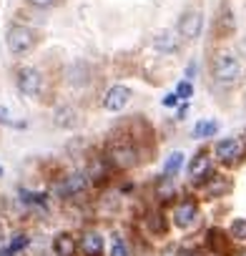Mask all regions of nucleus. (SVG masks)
Listing matches in <instances>:
<instances>
[{"label":"nucleus","instance_id":"0eeeda50","mask_svg":"<svg viewBox=\"0 0 246 256\" xmlns=\"http://www.w3.org/2000/svg\"><path fill=\"white\" fill-rule=\"evenodd\" d=\"M196 214H198L196 201L186 198V201H181V204L176 206V211H174V224H176L178 228H188V226L196 221Z\"/></svg>","mask_w":246,"mask_h":256},{"label":"nucleus","instance_id":"4be33fe9","mask_svg":"<svg viewBox=\"0 0 246 256\" xmlns=\"http://www.w3.org/2000/svg\"><path fill=\"white\" fill-rule=\"evenodd\" d=\"M0 123H3V126H20V123H16V120L10 118V113H8L6 106H0Z\"/></svg>","mask_w":246,"mask_h":256},{"label":"nucleus","instance_id":"412c9836","mask_svg":"<svg viewBox=\"0 0 246 256\" xmlns=\"http://www.w3.org/2000/svg\"><path fill=\"white\" fill-rule=\"evenodd\" d=\"M191 93H194L191 83H188V80H181V83H178V88H176V96H178V98H188Z\"/></svg>","mask_w":246,"mask_h":256},{"label":"nucleus","instance_id":"ddd939ff","mask_svg":"<svg viewBox=\"0 0 246 256\" xmlns=\"http://www.w3.org/2000/svg\"><path fill=\"white\" fill-rule=\"evenodd\" d=\"M76 123H78V116H76V110H73L70 106H63V108L56 110V126L70 128V126H76Z\"/></svg>","mask_w":246,"mask_h":256},{"label":"nucleus","instance_id":"9d476101","mask_svg":"<svg viewBox=\"0 0 246 256\" xmlns=\"http://www.w3.org/2000/svg\"><path fill=\"white\" fill-rule=\"evenodd\" d=\"M78 246H80V251H83L86 256H103V236L96 234V231L83 234Z\"/></svg>","mask_w":246,"mask_h":256},{"label":"nucleus","instance_id":"9b49d317","mask_svg":"<svg viewBox=\"0 0 246 256\" xmlns=\"http://www.w3.org/2000/svg\"><path fill=\"white\" fill-rule=\"evenodd\" d=\"M53 251H56V256H76L78 244L70 234H58L53 238Z\"/></svg>","mask_w":246,"mask_h":256},{"label":"nucleus","instance_id":"a878e982","mask_svg":"<svg viewBox=\"0 0 246 256\" xmlns=\"http://www.w3.org/2000/svg\"><path fill=\"white\" fill-rule=\"evenodd\" d=\"M0 256H13V254H10L8 248H3V251H0Z\"/></svg>","mask_w":246,"mask_h":256},{"label":"nucleus","instance_id":"393cba45","mask_svg":"<svg viewBox=\"0 0 246 256\" xmlns=\"http://www.w3.org/2000/svg\"><path fill=\"white\" fill-rule=\"evenodd\" d=\"M3 236H6V231H3V226H0V246H3Z\"/></svg>","mask_w":246,"mask_h":256},{"label":"nucleus","instance_id":"bb28decb","mask_svg":"<svg viewBox=\"0 0 246 256\" xmlns=\"http://www.w3.org/2000/svg\"><path fill=\"white\" fill-rule=\"evenodd\" d=\"M0 174H3V168H0Z\"/></svg>","mask_w":246,"mask_h":256},{"label":"nucleus","instance_id":"6e6552de","mask_svg":"<svg viewBox=\"0 0 246 256\" xmlns=\"http://www.w3.org/2000/svg\"><path fill=\"white\" fill-rule=\"evenodd\" d=\"M201 26H204V20H201V16L196 10H188V13H184L178 18V33L184 38H188V40H194L201 33Z\"/></svg>","mask_w":246,"mask_h":256},{"label":"nucleus","instance_id":"b1692460","mask_svg":"<svg viewBox=\"0 0 246 256\" xmlns=\"http://www.w3.org/2000/svg\"><path fill=\"white\" fill-rule=\"evenodd\" d=\"M174 103H176V93H174V96H166V98H164V106H174Z\"/></svg>","mask_w":246,"mask_h":256},{"label":"nucleus","instance_id":"f257e3e1","mask_svg":"<svg viewBox=\"0 0 246 256\" xmlns=\"http://www.w3.org/2000/svg\"><path fill=\"white\" fill-rule=\"evenodd\" d=\"M211 76L221 86H234L241 78V60L231 53H218L211 63Z\"/></svg>","mask_w":246,"mask_h":256},{"label":"nucleus","instance_id":"423d86ee","mask_svg":"<svg viewBox=\"0 0 246 256\" xmlns=\"http://www.w3.org/2000/svg\"><path fill=\"white\" fill-rule=\"evenodd\" d=\"M110 161L118 166V168H134L138 164V154L134 146L123 144V146H113L110 148Z\"/></svg>","mask_w":246,"mask_h":256},{"label":"nucleus","instance_id":"f8f14e48","mask_svg":"<svg viewBox=\"0 0 246 256\" xmlns=\"http://www.w3.org/2000/svg\"><path fill=\"white\" fill-rule=\"evenodd\" d=\"M154 48L161 50V53H174L178 48V36L174 30H164L154 38Z\"/></svg>","mask_w":246,"mask_h":256},{"label":"nucleus","instance_id":"f03ea898","mask_svg":"<svg viewBox=\"0 0 246 256\" xmlns=\"http://www.w3.org/2000/svg\"><path fill=\"white\" fill-rule=\"evenodd\" d=\"M33 46H36V33H33L30 28H26V26H13V28L8 30V50H10L13 56H26V53L33 50Z\"/></svg>","mask_w":246,"mask_h":256},{"label":"nucleus","instance_id":"7ed1b4c3","mask_svg":"<svg viewBox=\"0 0 246 256\" xmlns=\"http://www.w3.org/2000/svg\"><path fill=\"white\" fill-rule=\"evenodd\" d=\"M86 188H88V174H80V171H76V174L66 176V178L58 184L56 194H58L60 198H73V196H80Z\"/></svg>","mask_w":246,"mask_h":256},{"label":"nucleus","instance_id":"2eb2a0df","mask_svg":"<svg viewBox=\"0 0 246 256\" xmlns=\"http://www.w3.org/2000/svg\"><path fill=\"white\" fill-rule=\"evenodd\" d=\"M218 131V123L216 120H198L196 126H194V136L196 138H208V136H214Z\"/></svg>","mask_w":246,"mask_h":256},{"label":"nucleus","instance_id":"dca6fc26","mask_svg":"<svg viewBox=\"0 0 246 256\" xmlns=\"http://www.w3.org/2000/svg\"><path fill=\"white\" fill-rule=\"evenodd\" d=\"M181 164H184V154H181V151H174V154L168 156L166 166H164V174H166V176H174V174L181 168Z\"/></svg>","mask_w":246,"mask_h":256},{"label":"nucleus","instance_id":"f3484780","mask_svg":"<svg viewBox=\"0 0 246 256\" xmlns=\"http://www.w3.org/2000/svg\"><path fill=\"white\" fill-rule=\"evenodd\" d=\"M26 246H28V236H26V234H16V238L10 241L8 251H10V254H18V251L26 248Z\"/></svg>","mask_w":246,"mask_h":256},{"label":"nucleus","instance_id":"20e7f679","mask_svg":"<svg viewBox=\"0 0 246 256\" xmlns=\"http://www.w3.org/2000/svg\"><path fill=\"white\" fill-rule=\"evenodd\" d=\"M40 86H43V76L36 70V68H23L18 70V88L23 96H30L36 98L40 93Z\"/></svg>","mask_w":246,"mask_h":256},{"label":"nucleus","instance_id":"5701e85b","mask_svg":"<svg viewBox=\"0 0 246 256\" xmlns=\"http://www.w3.org/2000/svg\"><path fill=\"white\" fill-rule=\"evenodd\" d=\"M30 6H36V8H50V6H56L58 0H28Z\"/></svg>","mask_w":246,"mask_h":256},{"label":"nucleus","instance_id":"6ab92c4d","mask_svg":"<svg viewBox=\"0 0 246 256\" xmlns=\"http://www.w3.org/2000/svg\"><path fill=\"white\" fill-rule=\"evenodd\" d=\"M110 256H128V246H126V241L116 238V241H113V248H110Z\"/></svg>","mask_w":246,"mask_h":256},{"label":"nucleus","instance_id":"39448f33","mask_svg":"<svg viewBox=\"0 0 246 256\" xmlns=\"http://www.w3.org/2000/svg\"><path fill=\"white\" fill-rule=\"evenodd\" d=\"M128 98H131V90L126 88V86H113L106 96H103V108L106 110H123L126 108V103H128Z\"/></svg>","mask_w":246,"mask_h":256},{"label":"nucleus","instance_id":"4468645a","mask_svg":"<svg viewBox=\"0 0 246 256\" xmlns=\"http://www.w3.org/2000/svg\"><path fill=\"white\" fill-rule=\"evenodd\" d=\"M188 174H191V178H201L204 174H208V156L204 151L194 156V161L188 166Z\"/></svg>","mask_w":246,"mask_h":256},{"label":"nucleus","instance_id":"a211bd4d","mask_svg":"<svg viewBox=\"0 0 246 256\" xmlns=\"http://www.w3.org/2000/svg\"><path fill=\"white\" fill-rule=\"evenodd\" d=\"M231 236L234 238H246V218H236L231 224Z\"/></svg>","mask_w":246,"mask_h":256},{"label":"nucleus","instance_id":"aec40b11","mask_svg":"<svg viewBox=\"0 0 246 256\" xmlns=\"http://www.w3.org/2000/svg\"><path fill=\"white\" fill-rule=\"evenodd\" d=\"M224 188H226V184H224L221 178H216V181H214L211 186H204V191H206V196H218V194H221Z\"/></svg>","mask_w":246,"mask_h":256},{"label":"nucleus","instance_id":"1a4fd4ad","mask_svg":"<svg viewBox=\"0 0 246 256\" xmlns=\"http://www.w3.org/2000/svg\"><path fill=\"white\" fill-rule=\"evenodd\" d=\"M216 156H218V161H224V164H234V161H238V158L244 156V146H241V141H236V138H226V141L216 144Z\"/></svg>","mask_w":246,"mask_h":256}]
</instances>
